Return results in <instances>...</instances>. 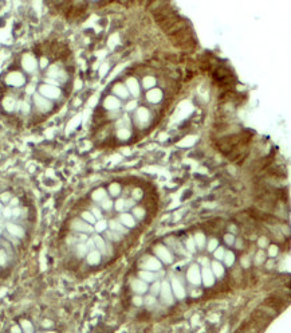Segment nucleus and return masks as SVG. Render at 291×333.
Wrapping results in <instances>:
<instances>
[{
    "mask_svg": "<svg viewBox=\"0 0 291 333\" xmlns=\"http://www.w3.org/2000/svg\"><path fill=\"white\" fill-rule=\"evenodd\" d=\"M3 75L0 112L15 125L36 124L54 113L74 73L71 51L58 40L44 42L22 54Z\"/></svg>",
    "mask_w": 291,
    "mask_h": 333,
    "instance_id": "f257e3e1",
    "label": "nucleus"
},
{
    "mask_svg": "<svg viewBox=\"0 0 291 333\" xmlns=\"http://www.w3.org/2000/svg\"><path fill=\"white\" fill-rule=\"evenodd\" d=\"M28 219V210L22 206L19 195L10 190L0 191V274L10 267L27 238L22 223Z\"/></svg>",
    "mask_w": 291,
    "mask_h": 333,
    "instance_id": "f03ea898",
    "label": "nucleus"
},
{
    "mask_svg": "<svg viewBox=\"0 0 291 333\" xmlns=\"http://www.w3.org/2000/svg\"><path fill=\"white\" fill-rule=\"evenodd\" d=\"M160 296H161V299H163L164 304L170 305L173 302V294H172V290H170L169 283H166V282H163V283H161Z\"/></svg>",
    "mask_w": 291,
    "mask_h": 333,
    "instance_id": "7ed1b4c3",
    "label": "nucleus"
},
{
    "mask_svg": "<svg viewBox=\"0 0 291 333\" xmlns=\"http://www.w3.org/2000/svg\"><path fill=\"white\" fill-rule=\"evenodd\" d=\"M154 251H156V255L160 258L163 262H165V263H170V262H172V255H170V253L168 251L166 247L158 245V246H156Z\"/></svg>",
    "mask_w": 291,
    "mask_h": 333,
    "instance_id": "20e7f679",
    "label": "nucleus"
},
{
    "mask_svg": "<svg viewBox=\"0 0 291 333\" xmlns=\"http://www.w3.org/2000/svg\"><path fill=\"white\" fill-rule=\"evenodd\" d=\"M188 280H189L191 283L193 285H199L200 281H201V277H200V271H199V266L197 265H192L189 270H188Z\"/></svg>",
    "mask_w": 291,
    "mask_h": 333,
    "instance_id": "39448f33",
    "label": "nucleus"
},
{
    "mask_svg": "<svg viewBox=\"0 0 291 333\" xmlns=\"http://www.w3.org/2000/svg\"><path fill=\"white\" fill-rule=\"evenodd\" d=\"M172 290H173V294H175L177 298H184L185 297V290H184V287H182V285L180 283V281L177 280H173L172 282Z\"/></svg>",
    "mask_w": 291,
    "mask_h": 333,
    "instance_id": "423d86ee",
    "label": "nucleus"
},
{
    "mask_svg": "<svg viewBox=\"0 0 291 333\" xmlns=\"http://www.w3.org/2000/svg\"><path fill=\"white\" fill-rule=\"evenodd\" d=\"M201 277H203V281H204V285L205 286H212L214 285V273L211 271L208 267H204L203 271H201Z\"/></svg>",
    "mask_w": 291,
    "mask_h": 333,
    "instance_id": "0eeeda50",
    "label": "nucleus"
},
{
    "mask_svg": "<svg viewBox=\"0 0 291 333\" xmlns=\"http://www.w3.org/2000/svg\"><path fill=\"white\" fill-rule=\"evenodd\" d=\"M131 287H133V290L136 293H138V294H142V293H145L146 290H148L146 282H144V281H141V280L131 281Z\"/></svg>",
    "mask_w": 291,
    "mask_h": 333,
    "instance_id": "6e6552de",
    "label": "nucleus"
},
{
    "mask_svg": "<svg viewBox=\"0 0 291 333\" xmlns=\"http://www.w3.org/2000/svg\"><path fill=\"white\" fill-rule=\"evenodd\" d=\"M161 267V263L158 262L156 258H150L148 257L146 258V262H145V269L148 271H153V270H160Z\"/></svg>",
    "mask_w": 291,
    "mask_h": 333,
    "instance_id": "1a4fd4ad",
    "label": "nucleus"
},
{
    "mask_svg": "<svg viewBox=\"0 0 291 333\" xmlns=\"http://www.w3.org/2000/svg\"><path fill=\"white\" fill-rule=\"evenodd\" d=\"M106 197V191L103 188H97L91 192V200L93 202H101L102 199Z\"/></svg>",
    "mask_w": 291,
    "mask_h": 333,
    "instance_id": "9d476101",
    "label": "nucleus"
},
{
    "mask_svg": "<svg viewBox=\"0 0 291 333\" xmlns=\"http://www.w3.org/2000/svg\"><path fill=\"white\" fill-rule=\"evenodd\" d=\"M119 219H121V222L125 224V226H128V227H133V226H134V218L131 216V215H129V214H122Z\"/></svg>",
    "mask_w": 291,
    "mask_h": 333,
    "instance_id": "9b49d317",
    "label": "nucleus"
},
{
    "mask_svg": "<svg viewBox=\"0 0 291 333\" xmlns=\"http://www.w3.org/2000/svg\"><path fill=\"white\" fill-rule=\"evenodd\" d=\"M107 224H109L110 229H112V231H114V232H126V230H125L124 227H122L121 224H119L118 222H115V220H110Z\"/></svg>",
    "mask_w": 291,
    "mask_h": 333,
    "instance_id": "f8f14e48",
    "label": "nucleus"
},
{
    "mask_svg": "<svg viewBox=\"0 0 291 333\" xmlns=\"http://www.w3.org/2000/svg\"><path fill=\"white\" fill-rule=\"evenodd\" d=\"M140 277L142 278V281L150 282V281H153V280L156 278V275L153 274L152 271H148V270H145V271H140Z\"/></svg>",
    "mask_w": 291,
    "mask_h": 333,
    "instance_id": "ddd939ff",
    "label": "nucleus"
},
{
    "mask_svg": "<svg viewBox=\"0 0 291 333\" xmlns=\"http://www.w3.org/2000/svg\"><path fill=\"white\" fill-rule=\"evenodd\" d=\"M212 270H214V274L217 275V277H221V275L224 274L223 266H221L219 262H214V263H212Z\"/></svg>",
    "mask_w": 291,
    "mask_h": 333,
    "instance_id": "4468645a",
    "label": "nucleus"
},
{
    "mask_svg": "<svg viewBox=\"0 0 291 333\" xmlns=\"http://www.w3.org/2000/svg\"><path fill=\"white\" fill-rule=\"evenodd\" d=\"M223 259H224V262H226L227 266H231L233 262H235V255H233V253H231V251H227V253H224Z\"/></svg>",
    "mask_w": 291,
    "mask_h": 333,
    "instance_id": "2eb2a0df",
    "label": "nucleus"
},
{
    "mask_svg": "<svg viewBox=\"0 0 291 333\" xmlns=\"http://www.w3.org/2000/svg\"><path fill=\"white\" fill-rule=\"evenodd\" d=\"M193 241H195V245H197L199 247H203L204 243H205V238H204V235L201 232H197Z\"/></svg>",
    "mask_w": 291,
    "mask_h": 333,
    "instance_id": "dca6fc26",
    "label": "nucleus"
},
{
    "mask_svg": "<svg viewBox=\"0 0 291 333\" xmlns=\"http://www.w3.org/2000/svg\"><path fill=\"white\" fill-rule=\"evenodd\" d=\"M160 95L161 94H160V91H158V90H157V91H156V90H153V91H150L148 94V98L152 101V102H156V101L160 100Z\"/></svg>",
    "mask_w": 291,
    "mask_h": 333,
    "instance_id": "f3484780",
    "label": "nucleus"
},
{
    "mask_svg": "<svg viewBox=\"0 0 291 333\" xmlns=\"http://www.w3.org/2000/svg\"><path fill=\"white\" fill-rule=\"evenodd\" d=\"M129 85H130V90L133 94H138V85H137L136 79H129Z\"/></svg>",
    "mask_w": 291,
    "mask_h": 333,
    "instance_id": "a211bd4d",
    "label": "nucleus"
},
{
    "mask_svg": "<svg viewBox=\"0 0 291 333\" xmlns=\"http://www.w3.org/2000/svg\"><path fill=\"white\" fill-rule=\"evenodd\" d=\"M106 236L110 239V241H119V234H117V232H114V231H106Z\"/></svg>",
    "mask_w": 291,
    "mask_h": 333,
    "instance_id": "6ab92c4d",
    "label": "nucleus"
},
{
    "mask_svg": "<svg viewBox=\"0 0 291 333\" xmlns=\"http://www.w3.org/2000/svg\"><path fill=\"white\" fill-rule=\"evenodd\" d=\"M160 289H161V283H160V282H156V283L152 286V289H150L152 290V296L154 297V296L160 294Z\"/></svg>",
    "mask_w": 291,
    "mask_h": 333,
    "instance_id": "aec40b11",
    "label": "nucleus"
},
{
    "mask_svg": "<svg viewBox=\"0 0 291 333\" xmlns=\"http://www.w3.org/2000/svg\"><path fill=\"white\" fill-rule=\"evenodd\" d=\"M109 191H110V194H112L113 196H115V195L119 194V185L117 184V183H114V184H112L109 187Z\"/></svg>",
    "mask_w": 291,
    "mask_h": 333,
    "instance_id": "412c9836",
    "label": "nucleus"
},
{
    "mask_svg": "<svg viewBox=\"0 0 291 333\" xmlns=\"http://www.w3.org/2000/svg\"><path fill=\"white\" fill-rule=\"evenodd\" d=\"M133 214H134V216H137L138 219H142L144 215H145V211H144L142 208H140V207H136V208L133 210Z\"/></svg>",
    "mask_w": 291,
    "mask_h": 333,
    "instance_id": "4be33fe9",
    "label": "nucleus"
},
{
    "mask_svg": "<svg viewBox=\"0 0 291 333\" xmlns=\"http://www.w3.org/2000/svg\"><path fill=\"white\" fill-rule=\"evenodd\" d=\"M196 245H195V241H193V238H189L188 239V242H187V248L191 251V253H195V250H196Z\"/></svg>",
    "mask_w": 291,
    "mask_h": 333,
    "instance_id": "5701e85b",
    "label": "nucleus"
},
{
    "mask_svg": "<svg viewBox=\"0 0 291 333\" xmlns=\"http://www.w3.org/2000/svg\"><path fill=\"white\" fill-rule=\"evenodd\" d=\"M217 248V239H211L208 242V250L209 251H215Z\"/></svg>",
    "mask_w": 291,
    "mask_h": 333,
    "instance_id": "b1692460",
    "label": "nucleus"
},
{
    "mask_svg": "<svg viewBox=\"0 0 291 333\" xmlns=\"http://www.w3.org/2000/svg\"><path fill=\"white\" fill-rule=\"evenodd\" d=\"M224 248L223 247H217V250L215 251V257H216V259H223V257H224Z\"/></svg>",
    "mask_w": 291,
    "mask_h": 333,
    "instance_id": "393cba45",
    "label": "nucleus"
},
{
    "mask_svg": "<svg viewBox=\"0 0 291 333\" xmlns=\"http://www.w3.org/2000/svg\"><path fill=\"white\" fill-rule=\"evenodd\" d=\"M263 261H264V253H263V251L260 250L259 253L256 254V261H255V262H256V265H260V263H262Z\"/></svg>",
    "mask_w": 291,
    "mask_h": 333,
    "instance_id": "a878e982",
    "label": "nucleus"
},
{
    "mask_svg": "<svg viewBox=\"0 0 291 333\" xmlns=\"http://www.w3.org/2000/svg\"><path fill=\"white\" fill-rule=\"evenodd\" d=\"M124 207H125V200H117L115 202V210L117 211H122L124 210Z\"/></svg>",
    "mask_w": 291,
    "mask_h": 333,
    "instance_id": "bb28decb",
    "label": "nucleus"
},
{
    "mask_svg": "<svg viewBox=\"0 0 291 333\" xmlns=\"http://www.w3.org/2000/svg\"><path fill=\"white\" fill-rule=\"evenodd\" d=\"M224 239H226V242L228 245H233V242H235V238H233L232 234H227V235L224 236Z\"/></svg>",
    "mask_w": 291,
    "mask_h": 333,
    "instance_id": "cd10ccee",
    "label": "nucleus"
},
{
    "mask_svg": "<svg viewBox=\"0 0 291 333\" xmlns=\"http://www.w3.org/2000/svg\"><path fill=\"white\" fill-rule=\"evenodd\" d=\"M114 90H115L117 93H119V94H121V95H124V97H126V94H128V93H126V90H125V89H124V90H122V89H119V85H117L115 88H114Z\"/></svg>",
    "mask_w": 291,
    "mask_h": 333,
    "instance_id": "c85d7f7f",
    "label": "nucleus"
},
{
    "mask_svg": "<svg viewBox=\"0 0 291 333\" xmlns=\"http://www.w3.org/2000/svg\"><path fill=\"white\" fill-rule=\"evenodd\" d=\"M277 254H278V247L277 246H271V247H270V255L275 257Z\"/></svg>",
    "mask_w": 291,
    "mask_h": 333,
    "instance_id": "c756f323",
    "label": "nucleus"
},
{
    "mask_svg": "<svg viewBox=\"0 0 291 333\" xmlns=\"http://www.w3.org/2000/svg\"><path fill=\"white\" fill-rule=\"evenodd\" d=\"M133 302L134 304L137 305V306H140V305H142V298H141V297H136V298H133Z\"/></svg>",
    "mask_w": 291,
    "mask_h": 333,
    "instance_id": "7c9ffc66",
    "label": "nucleus"
},
{
    "mask_svg": "<svg viewBox=\"0 0 291 333\" xmlns=\"http://www.w3.org/2000/svg\"><path fill=\"white\" fill-rule=\"evenodd\" d=\"M266 245H267V239L266 238H260L259 239V246H260V247H264Z\"/></svg>",
    "mask_w": 291,
    "mask_h": 333,
    "instance_id": "2f4dec72",
    "label": "nucleus"
},
{
    "mask_svg": "<svg viewBox=\"0 0 291 333\" xmlns=\"http://www.w3.org/2000/svg\"><path fill=\"white\" fill-rule=\"evenodd\" d=\"M154 302H156V301H154V297H153V296H152V297H148V298H146V304H148V305H153Z\"/></svg>",
    "mask_w": 291,
    "mask_h": 333,
    "instance_id": "473e14b6",
    "label": "nucleus"
},
{
    "mask_svg": "<svg viewBox=\"0 0 291 333\" xmlns=\"http://www.w3.org/2000/svg\"><path fill=\"white\" fill-rule=\"evenodd\" d=\"M197 321H199V314H195L192 317V325H197Z\"/></svg>",
    "mask_w": 291,
    "mask_h": 333,
    "instance_id": "72a5a7b5",
    "label": "nucleus"
},
{
    "mask_svg": "<svg viewBox=\"0 0 291 333\" xmlns=\"http://www.w3.org/2000/svg\"><path fill=\"white\" fill-rule=\"evenodd\" d=\"M133 195H134V197H136V199H140V197H141V191L140 190H136L133 192Z\"/></svg>",
    "mask_w": 291,
    "mask_h": 333,
    "instance_id": "f704fd0d",
    "label": "nucleus"
},
{
    "mask_svg": "<svg viewBox=\"0 0 291 333\" xmlns=\"http://www.w3.org/2000/svg\"><path fill=\"white\" fill-rule=\"evenodd\" d=\"M200 262H201L204 266H207V265H208V259H207V258H201V259H200Z\"/></svg>",
    "mask_w": 291,
    "mask_h": 333,
    "instance_id": "c9c22d12",
    "label": "nucleus"
}]
</instances>
